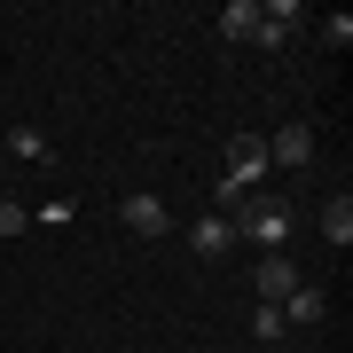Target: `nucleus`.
<instances>
[{
	"label": "nucleus",
	"instance_id": "obj_9",
	"mask_svg": "<svg viewBox=\"0 0 353 353\" xmlns=\"http://www.w3.org/2000/svg\"><path fill=\"white\" fill-rule=\"evenodd\" d=\"M275 314H283V330H314V322H322V290H314V283H299V290L275 306Z\"/></svg>",
	"mask_w": 353,
	"mask_h": 353
},
{
	"label": "nucleus",
	"instance_id": "obj_12",
	"mask_svg": "<svg viewBox=\"0 0 353 353\" xmlns=\"http://www.w3.org/2000/svg\"><path fill=\"white\" fill-rule=\"evenodd\" d=\"M24 220H32V204H16L8 189H0V236H24Z\"/></svg>",
	"mask_w": 353,
	"mask_h": 353
},
{
	"label": "nucleus",
	"instance_id": "obj_2",
	"mask_svg": "<svg viewBox=\"0 0 353 353\" xmlns=\"http://www.w3.org/2000/svg\"><path fill=\"white\" fill-rule=\"evenodd\" d=\"M259 141H267V165H290V173L314 165V126H306V118H283V126L259 134Z\"/></svg>",
	"mask_w": 353,
	"mask_h": 353
},
{
	"label": "nucleus",
	"instance_id": "obj_1",
	"mask_svg": "<svg viewBox=\"0 0 353 353\" xmlns=\"http://www.w3.org/2000/svg\"><path fill=\"white\" fill-rule=\"evenodd\" d=\"M228 220H236V243H259V259L299 236V212L283 196H243V212H228Z\"/></svg>",
	"mask_w": 353,
	"mask_h": 353
},
{
	"label": "nucleus",
	"instance_id": "obj_5",
	"mask_svg": "<svg viewBox=\"0 0 353 353\" xmlns=\"http://www.w3.org/2000/svg\"><path fill=\"white\" fill-rule=\"evenodd\" d=\"M0 150H8V165H32V173H48V165H55V141L39 134V126H8Z\"/></svg>",
	"mask_w": 353,
	"mask_h": 353
},
{
	"label": "nucleus",
	"instance_id": "obj_4",
	"mask_svg": "<svg viewBox=\"0 0 353 353\" xmlns=\"http://www.w3.org/2000/svg\"><path fill=\"white\" fill-rule=\"evenodd\" d=\"M189 252H196V259H228V252H236V220L196 212V220H189Z\"/></svg>",
	"mask_w": 353,
	"mask_h": 353
},
{
	"label": "nucleus",
	"instance_id": "obj_8",
	"mask_svg": "<svg viewBox=\"0 0 353 353\" xmlns=\"http://www.w3.org/2000/svg\"><path fill=\"white\" fill-rule=\"evenodd\" d=\"M314 228H322V243H330V252H345V243H353V196H345V189H338V196H322Z\"/></svg>",
	"mask_w": 353,
	"mask_h": 353
},
{
	"label": "nucleus",
	"instance_id": "obj_6",
	"mask_svg": "<svg viewBox=\"0 0 353 353\" xmlns=\"http://www.w3.org/2000/svg\"><path fill=\"white\" fill-rule=\"evenodd\" d=\"M252 283H259V306H283V299H290V290H299L306 275H299V267H290L283 252H267V259H259V275H252Z\"/></svg>",
	"mask_w": 353,
	"mask_h": 353
},
{
	"label": "nucleus",
	"instance_id": "obj_11",
	"mask_svg": "<svg viewBox=\"0 0 353 353\" xmlns=\"http://www.w3.org/2000/svg\"><path fill=\"white\" fill-rule=\"evenodd\" d=\"M32 220H39V228H71L79 204H71V196H48V204H32Z\"/></svg>",
	"mask_w": 353,
	"mask_h": 353
},
{
	"label": "nucleus",
	"instance_id": "obj_13",
	"mask_svg": "<svg viewBox=\"0 0 353 353\" xmlns=\"http://www.w3.org/2000/svg\"><path fill=\"white\" fill-rule=\"evenodd\" d=\"M322 39H330V48H353V16H345V8L322 16Z\"/></svg>",
	"mask_w": 353,
	"mask_h": 353
},
{
	"label": "nucleus",
	"instance_id": "obj_10",
	"mask_svg": "<svg viewBox=\"0 0 353 353\" xmlns=\"http://www.w3.org/2000/svg\"><path fill=\"white\" fill-rule=\"evenodd\" d=\"M252 24H259V0H228V8H220V32L228 39H252Z\"/></svg>",
	"mask_w": 353,
	"mask_h": 353
},
{
	"label": "nucleus",
	"instance_id": "obj_14",
	"mask_svg": "<svg viewBox=\"0 0 353 353\" xmlns=\"http://www.w3.org/2000/svg\"><path fill=\"white\" fill-rule=\"evenodd\" d=\"M252 338H283V314H275V306H252Z\"/></svg>",
	"mask_w": 353,
	"mask_h": 353
},
{
	"label": "nucleus",
	"instance_id": "obj_3",
	"mask_svg": "<svg viewBox=\"0 0 353 353\" xmlns=\"http://www.w3.org/2000/svg\"><path fill=\"white\" fill-rule=\"evenodd\" d=\"M118 228H126V236H165V228H173V212H165L150 189H126V196H118Z\"/></svg>",
	"mask_w": 353,
	"mask_h": 353
},
{
	"label": "nucleus",
	"instance_id": "obj_7",
	"mask_svg": "<svg viewBox=\"0 0 353 353\" xmlns=\"http://www.w3.org/2000/svg\"><path fill=\"white\" fill-rule=\"evenodd\" d=\"M290 32H299V0H259V24H252L259 48H283Z\"/></svg>",
	"mask_w": 353,
	"mask_h": 353
}]
</instances>
